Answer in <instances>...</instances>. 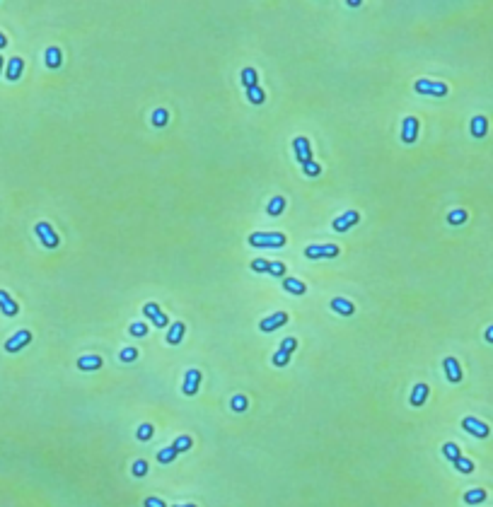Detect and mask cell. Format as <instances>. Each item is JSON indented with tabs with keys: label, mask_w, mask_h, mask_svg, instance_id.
I'll return each instance as SVG.
<instances>
[{
	"label": "cell",
	"mask_w": 493,
	"mask_h": 507,
	"mask_svg": "<svg viewBox=\"0 0 493 507\" xmlns=\"http://www.w3.org/2000/svg\"><path fill=\"white\" fill-rule=\"evenodd\" d=\"M339 247L336 244H312L305 249V258H336Z\"/></svg>",
	"instance_id": "3"
},
{
	"label": "cell",
	"mask_w": 493,
	"mask_h": 507,
	"mask_svg": "<svg viewBox=\"0 0 493 507\" xmlns=\"http://www.w3.org/2000/svg\"><path fill=\"white\" fill-rule=\"evenodd\" d=\"M150 123H152L155 128H162V126H167V123H170V112H167V109H157V112L152 113Z\"/></svg>",
	"instance_id": "26"
},
{
	"label": "cell",
	"mask_w": 493,
	"mask_h": 507,
	"mask_svg": "<svg viewBox=\"0 0 493 507\" xmlns=\"http://www.w3.org/2000/svg\"><path fill=\"white\" fill-rule=\"evenodd\" d=\"M292 147H295V157H297V162H300V165L312 162V147H310V141H307V138L297 136V138L292 141Z\"/></svg>",
	"instance_id": "7"
},
{
	"label": "cell",
	"mask_w": 493,
	"mask_h": 507,
	"mask_svg": "<svg viewBox=\"0 0 493 507\" xmlns=\"http://www.w3.org/2000/svg\"><path fill=\"white\" fill-rule=\"evenodd\" d=\"M486 500V490H481V488H474V490H466L464 493V503L466 505H479V503H484Z\"/></svg>",
	"instance_id": "23"
},
{
	"label": "cell",
	"mask_w": 493,
	"mask_h": 507,
	"mask_svg": "<svg viewBox=\"0 0 493 507\" xmlns=\"http://www.w3.org/2000/svg\"><path fill=\"white\" fill-rule=\"evenodd\" d=\"M44 60H46V65L49 68H60V60H63V56H60V49L58 46H49L46 49V54H44Z\"/></svg>",
	"instance_id": "22"
},
{
	"label": "cell",
	"mask_w": 493,
	"mask_h": 507,
	"mask_svg": "<svg viewBox=\"0 0 493 507\" xmlns=\"http://www.w3.org/2000/svg\"><path fill=\"white\" fill-rule=\"evenodd\" d=\"M268 273L276 276V278H286V266H283V261H273V263L268 266Z\"/></svg>",
	"instance_id": "36"
},
{
	"label": "cell",
	"mask_w": 493,
	"mask_h": 507,
	"mask_svg": "<svg viewBox=\"0 0 493 507\" xmlns=\"http://www.w3.org/2000/svg\"><path fill=\"white\" fill-rule=\"evenodd\" d=\"M286 203H288V200H286L283 196L271 198V200H268V205H266V213H268L271 218H278V215L286 210Z\"/></svg>",
	"instance_id": "21"
},
{
	"label": "cell",
	"mask_w": 493,
	"mask_h": 507,
	"mask_svg": "<svg viewBox=\"0 0 493 507\" xmlns=\"http://www.w3.org/2000/svg\"><path fill=\"white\" fill-rule=\"evenodd\" d=\"M426 398H428V384L421 382V384H416L413 392H411V406H423Z\"/></svg>",
	"instance_id": "20"
},
{
	"label": "cell",
	"mask_w": 493,
	"mask_h": 507,
	"mask_svg": "<svg viewBox=\"0 0 493 507\" xmlns=\"http://www.w3.org/2000/svg\"><path fill=\"white\" fill-rule=\"evenodd\" d=\"M290 363V353H283V350H278L276 355H273V365L276 367H283Z\"/></svg>",
	"instance_id": "39"
},
{
	"label": "cell",
	"mask_w": 493,
	"mask_h": 507,
	"mask_svg": "<svg viewBox=\"0 0 493 507\" xmlns=\"http://www.w3.org/2000/svg\"><path fill=\"white\" fill-rule=\"evenodd\" d=\"M22 70H25V60H22L20 56H15V58L7 60V70H5V75H7L10 83H17V80L22 78Z\"/></svg>",
	"instance_id": "13"
},
{
	"label": "cell",
	"mask_w": 493,
	"mask_h": 507,
	"mask_svg": "<svg viewBox=\"0 0 493 507\" xmlns=\"http://www.w3.org/2000/svg\"><path fill=\"white\" fill-rule=\"evenodd\" d=\"M29 343H31V334H29L27 329H22V331H17L15 336H10L5 340V353H20Z\"/></svg>",
	"instance_id": "5"
},
{
	"label": "cell",
	"mask_w": 493,
	"mask_h": 507,
	"mask_svg": "<svg viewBox=\"0 0 493 507\" xmlns=\"http://www.w3.org/2000/svg\"><path fill=\"white\" fill-rule=\"evenodd\" d=\"M242 84H244V89H249V87L257 84V70H254V68H244V70H242Z\"/></svg>",
	"instance_id": "28"
},
{
	"label": "cell",
	"mask_w": 493,
	"mask_h": 507,
	"mask_svg": "<svg viewBox=\"0 0 493 507\" xmlns=\"http://www.w3.org/2000/svg\"><path fill=\"white\" fill-rule=\"evenodd\" d=\"M174 507H196V505H174Z\"/></svg>",
	"instance_id": "46"
},
{
	"label": "cell",
	"mask_w": 493,
	"mask_h": 507,
	"mask_svg": "<svg viewBox=\"0 0 493 507\" xmlns=\"http://www.w3.org/2000/svg\"><path fill=\"white\" fill-rule=\"evenodd\" d=\"M247 99H249V104H263V99H266V92L261 89V84H254V87H249L247 89Z\"/></svg>",
	"instance_id": "24"
},
{
	"label": "cell",
	"mask_w": 493,
	"mask_h": 507,
	"mask_svg": "<svg viewBox=\"0 0 493 507\" xmlns=\"http://www.w3.org/2000/svg\"><path fill=\"white\" fill-rule=\"evenodd\" d=\"M358 223H360L358 210H348V213L339 215V218L334 220V229H336V232H346V229H350V227L358 225Z\"/></svg>",
	"instance_id": "12"
},
{
	"label": "cell",
	"mask_w": 493,
	"mask_h": 507,
	"mask_svg": "<svg viewBox=\"0 0 493 507\" xmlns=\"http://www.w3.org/2000/svg\"><path fill=\"white\" fill-rule=\"evenodd\" d=\"M184 334H186V326H184L181 321H174L172 326H170V331H167V343H170V345H179V343L184 340Z\"/></svg>",
	"instance_id": "17"
},
{
	"label": "cell",
	"mask_w": 493,
	"mask_h": 507,
	"mask_svg": "<svg viewBox=\"0 0 493 507\" xmlns=\"http://www.w3.org/2000/svg\"><path fill=\"white\" fill-rule=\"evenodd\" d=\"M131 474H133L136 479H143L145 474H147V461H143V459L133 461V466H131Z\"/></svg>",
	"instance_id": "33"
},
{
	"label": "cell",
	"mask_w": 493,
	"mask_h": 507,
	"mask_svg": "<svg viewBox=\"0 0 493 507\" xmlns=\"http://www.w3.org/2000/svg\"><path fill=\"white\" fill-rule=\"evenodd\" d=\"M283 287L288 290V292H292V295H305V282L297 281V278H283Z\"/></svg>",
	"instance_id": "25"
},
{
	"label": "cell",
	"mask_w": 493,
	"mask_h": 507,
	"mask_svg": "<svg viewBox=\"0 0 493 507\" xmlns=\"http://www.w3.org/2000/svg\"><path fill=\"white\" fill-rule=\"evenodd\" d=\"M143 505H145V507H167L165 503H162V500H160V498H147Z\"/></svg>",
	"instance_id": "43"
},
{
	"label": "cell",
	"mask_w": 493,
	"mask_h": 507,
	"mask_svg": "<svg viewBox=\"0 0 493 507\" xmlns=\"http://www.w3.org/2000/svg\"><path fill=\"white\" fill-rule=\"evenodd\" d=\"M191 445H194V440L189 437V435H181V437H176L174 440V450H176V454H181V451H189L191 450Z\"/></svg>",
	"instance_id": "27"
},
{
	"label": "cell",
	"mask_w": 493,
	"mask_h": 507,
	"mask_svg": "<svg viewBox=\"0 0 493 507\" xmlns=\"http://www.w3.org/2000/svg\"><path fill=\"white\" fill-rule=\"evenodd\" d=\"M288 314L286 311H276V314H271V316H266L263 321L259 324V329L263 331V334H268V331H276V329H281L283 324H288Z\"/></svg>",
	"instance_id": "8"
},
{
	"label": "cell",
	"mask_w": 493,
	"mask_h": 507,
	"mask_svg": "<svg viewBox=\"0 0 493 507\" xmlns=\"http://www.w3.org/2000/svg\"><path fill=\"white\" fill-rule=\"evenodd\" d=\"M252 247H266V249H281V247H286V234H281V232H254V234H249V239H247Z\"/></svg>",
	"instance_id": "1"
},
{
	"label": "cell",
	"mask_w": 493,
	"mask_h": 507,
	"mask_svg": "<svg viewBox=\"0 0 493 507\" xmlns=\"http://www.w3.org/2000/svg\"><path fill=\"white\" fill-rule=\"evenodd\" d=\"M150 437H152V425H150V422H143V425L138 427V440H141V442H147Z\"/></svg>",
	"instance_id": "38"
},
{
	"label": "cell",
	"mask_w": 493,
	"mask_h": 507,
	"mask_svg": "<svg viewBox=\"0 0 493 507\" xmlns=\"http://www.w3.org/2000/svg\"><path fill=\"white\" fill-rule=\"evenodd\" d=\"M462 427L469 432V435H474V437H489L491 435V430H489V425L481 421H476V418H464L462 421Z\"/></svg>",
	"instance_id": "10"
},
{
	"label": "cell",
	"mask_w": 493,
	"mask_h": 507,
	"mask_svg": "<svg viewBox=\"0 0 493 507\" xmlns=\"http://www.w3.org/2000/svg\"><path fill=\"white\" fill-rule=\"evenodd\" d=\"M143 314H145V316H150V321H152L157 329H165V326L170 324V316H167V314H162V311H160V307H157L155 302H147V305L143 307Z\"/></svg>",
	"instance_id": "9"
},
{
	"label": "cell",
	"mask_w": 493,
	"mask_h": 507,
	"mask_svg": "<svg viewBox=\"0 0 493 507\" xmlns=\"http://www.w3.org/2000/svg\"><path fill=\"white\" fill-rule=\"evenodd\" d=\"M5 46H7V39H5V34L0 31V49H5Z\"/></svg>",
	"instance_id": "45"
},
{
	"label": "cell",
	"mask_w": 493,
	"mask_h": 507,
	"mask_svg": "<svg viewBox=\"0 0 493 507\" xmlns=\"http://www.w3.org/2000/svg\"><path fill=\"white\" fill-rule=\"evenodd\" d=\"M489 133V121H486V116H474L471 118V136L474 138H484Z\"/></svg>",
	"instance_id": "19"
},
{
	"label": "cell",
	"mask_w": 493,
	"mask_h": 507,
	"mask_svg": "<svg viewBox=\"0 0 493 507\" xmlns=\"http://www.w3.org/2000/svg\"><path fill=\"white\" fill-rule=\"evenodd\" d=\"M418 128H421L418 118H416V116H406L404 121H402V142H406V145L416 142V136H418Z\"/></svg>",
	"instance_id": "6"
},
{
	"label": "cell",
	"mask_w": 493,
	"mask_h": 507,
	"mask_svg": "<svg viewBox=\"0 0 493 507\" xmlns=\"http://www.w3.org/2000/svg\"><path fill=\"white\" fill-rule=\"evenodd\" d=\"M442 365H445V374H447L450 382H455V384L462 382V367H460V363H457L455 358H445Z\"/></svg>",
	"instance_id": "15"
},
{
	"label": "cell",
	"mask_w": 493,
	"mask_h": 507,
	"mask_svg": "<svg viewBox=\"0 0 493 507\" xmlns=\"http://www.w3.org/2000/svg\"><path fill=\"white\" fill-rule=\"evenodd\" d=\"M136 358H138V350H136V348H123V350H121V360H123V363H133Z\"/></svg>",
	"instance_id": "40"
},
{
	"label": "cell",
	"mask_w": 493,
	"mask_h": 507,
	"mask_svg": "<svg viewBox=\"0 0 493 507\" xmlns=\"http://www.w3.org/2000/svg\"><path fill=\"white\" fill-rule=\"evenodd\" d=\"M447 223L450 225H462V223H466V210H452L450 215H447Z\"/></svg>",
	"instance_id": "32"
},
{
	"label": "cell",
	"mask_w": 493,
	"mask_h": 507,
	"mask_svg": "<svg viewBox=\"0 0 493 507\" xmlns=\"http://www.w3.org/2000/svg\"><path fill=\"white\" fill-rule=\"evenodd\" d=\"M174 459H176V450H174V447H165V450L157 451V461H160V464H170Z\"/></svg>",
	"instance_id": "31"
},
{
	"label": "cell",
	"mask_w": 493,
	"mask_h": 507,
	"mask_svg": "<svg viewBox=\"0 0 493 507\" xmlns=\"http://www.w3.org/2000/svg\"><path fill=\"white\" fill-rule=\"evenodd\" d=\"M452 464H455V469H457L460 474H471V471H474V461L466 459V456H460V459L452 461Z\"/></svg>",
	"instance_id": "30"
},
{
	"label": "cell",
	"mask_w": 493,
	"mask_h": 507,
	"mask_svg": "<svg viewBox=\"0 0 493 507\" xmlns=\"http://www.w3.org/2000/svg\"><path fill=\"white\" fill-rule=\"evenodd\" d=\"M34 232H36V237L41 239V244H44L46 249H56L58 244H60L58 234L54 232V227L49 225V223H36V227H34Z\"/></svg>",
	"instance_id": "2"
},
{
	"label": "cell",
	"mask_w": 493,
	"mask_h": 507,
	"mask_svg": "<svg viewBox=\"0 0 493 507\" xmlns=\"http://www.w3.org/2000/svg\"><path fill=\"white\" fill-rule=\"evenodd\" d=\"M0 311H2L5 316H17V311H20V305H17L5 290H0Z\"/></svg>",
	"instance_id": "14"
},
{
	"label": "cell",
	"mask_w": 493,
	"mask_h": 507,
	"mask_svg": "<svg viewBox=\"0 0 493 507\" xmlns=\"http://www.w3.org/2000/svg\"><path fill=\"white\" fill-rule=\"evenodd\" d=\"M486 340H489V343H493V326H489V329H486Z\"/></svg>",
	"instance_id": "44"
},
{
	"label": "cell",
	"mask_w": 493,
	"mask_h": 507,
	"mask_svg": "<svg viewBox=\"0 0 493 507\" xmlns=\"http://www.w3.org/2000/svg\"><path fill=\"white\" fill-rule=\"evenodd\" d=\"M268 266H271V261H266V258H254L252 261V271L254 273H268Z\"/></svg>",
	"instance_id": "37"
},
{
	"label": "cell",
	"mask_w": 493,
	"mask_h": 507,
	"mask_svg": "<svg viewBox=\"0 0 493 507\" xmlns=\"http://www.w3.org/2000/svg\"><path fill=\"white\" fill-rule=\"evenodd\" d=\"M199 384H201V372H199V369H189L186 377H184V384H181V394L196 396Z\"/></svg>",
	"instance_id": "11"
},
{
	"label": "cell",
	"mask_w": 493,
	"mask_h": 507,
	"mask_svg": "<svg viewBox=\"0 0 493 507\" xmlns=\"http://www.w3.org/2000/svg\"><path fill=\"white\" fill-rule=\"evenodd\" d=\"M99 367H102L99 355H80L78 358V369H83V372H92V369H99Z\"/></svg>",
	"instance_id": "18"
},
{
	"label": "cell",
	"mask_w": 493,
	"mask_h": 507,
	"mask_svg": "<svg viewBox=\"0 0 493 507\" xmlns=\"http://www.w3.org/2000/svg\"><path fill=\"white\" fill-rule=\"evenodd\" d=\"M331 310L336 311V314H341V316H353L355 305H353L350 300H344V297H334V300H331Z\"/></svg>",
	"instance_id": "16"
},
{
	"label": "cell",
	"mask_w": 493,
	"mask_h": 507,
	"mask_svg": "<svg viewBox=\"0 0 493 507\" xmlns=\"http://www.w3.org/2000/svg\"><path fill=\"white\" fill-rule=\"evenodd\" d=\"M2 65H5V63H2V58H0V70H2Z\"/></svg>",
	"instance_id": "47"
},
{
	"label": "cell",
	"mask_w": 493,
	"mask_h": 507,
	"mask_svg": "<svg viewBox=\"0 0 493 507\" xmlns=\"http://www.w3.org/2000/svg\"><path fill=\"white\" fill-rule=\"evenodd\" d=\"M302 171H305L307 176H317L319 171H321V167H319L317 162L312 160V162H307V165H302Z\"/></svg>",
	"instance_id": "41"
},
{
	"label": "cell",
	"mask_w": 493,
	"mask_h": 507,
	"mask_svg": "<svg viewBox=\"0 0 493 507\" xmlns=\"http://www.w3.org/2000/svg\"><path fill=\"white\" fill-rule=\"evenodd\" d=\"M442 454H445L450 461H457V459L462 456V454H460V447H457L455 442H445V445H442Z\"/></svg>",
	"instance_id": "29"
},
{
	"label": "cell",
	"mask_w": 493,
	"mask_h": 507,
	"mask_svg": "<svg viewBox=\"0 0 493 507\" xmlns=\"http://www.w3.org/2000/svg\"><path fill=\"white\" fill-rule=\"evenodd\" d=\"M295 348H297V340H295V338H286V340L281 343V350H283V353H290V355H292Z\"/></svg>",
	"instance_id": "42"
},
{
	"label": "cell",
	"mask_w": 493,
	"mask_h": 507,
	"mask_svg": "<svg viewBox=\"0 0 493 507\" xmlns=\"http://www.w3.org/2000/svg\"><path fill=\"white\" fill-rule=\"evenodd\" d=\"M128 334H131V336H136V338H143V336H147V326H145L143 321H136V324H131Z\"/></svg>",
	"instance_id": "35"
},
{
	"label": "cell",
	"mask_w": 493,
	"mask_h": 507,
	"mask_svg": "<svg viewBox=\"0 0 493 507\" xmlns=\"http://www.w3.org/2000/svg\"><path fill=\"white\" fill-rule=\"evenodd\" d=\"M247 396H242V394H237V396H232V411L234 413H242V411H247Z\"/></svg>",
	"instance_id": "34"
},
{
	"label": "cell",
	"mask_w": 493,
	"mask_h": 507,
	"mask_svg": "<svg viewBox=\"0 0 493 507\" xmlns=\"http://www.w3.org/2000/svg\"><path fill=\"white\" fill-rule=\"evenodd\" d=\"M413 89H416L418 94H433V97H445L450 87H447L445 83H431V80H416V84H413Z\"/></svg>",
	"instance_id": "4"
}]
</instances>
